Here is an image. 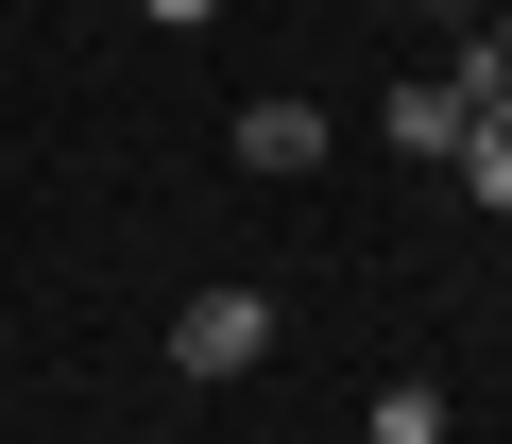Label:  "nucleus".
Wrapping results in <instances>:
<instances>
[{"label":"nucleus","instance_id":"obj_1","mask_svg":"<svg viewBox=\"0 0 512 444\" xmlns=\"http://www.w3.org/2000/svg\"><path fill=\"white\" fill-rule=\"evenodd\" d=\"M274 359V291H188L171 308V376H256Z\"/></svg>","mask_w":512,"mask_h":444},{"label":"nucleus","instance_id":"obj_2","mask_svg":"<svg viewBox=\"0 0 512 444\" xmlns=\"http://www.w3.org/2000/svg\"><path fill=\"white\" fill-rule=\"evenodd\" d=\"M478 103H495V69H478V52H461L444 86H393V154H461V137H478Z\"/></svg>","mask_w":512,"mask_h":444},{"label":"nucleus","instance_id":"obj_3","mask_svg":"<svg viewBox=\"0 0 512 444\" xmlns=\"http://www.w3.org/2000/svg\"><path fill=\"white\" fill-rule=\"evenodd\" d=\"M239 171H325V103H239Z\"/></svg>","mask_w":512,"mask_h":444},{"label":"nucleus","instance_id":"obj_4","mask_svg":"<svg viewBox=\"0 0 512 444\" xmlns=\"http://www.w3.org/2000/svg\"><path fill=\"white\" fill-rule=\"evenodd\" d=\"M461 188H478V205H512V86L478 103V137H461Z\"/></svg>","mask_w":512,"mask_h":444},{"label":"nucleus","instance_id":"obj_5","mask_svg":"<svg viewBox=\"0 0 512 444\" xmlns=\"http://www.w3.org/2000/svg\"><path fill=\"white\" fill-rule=\"evenodd\" d=\"M376 444H444V393H427V376H393V393H376Z\"/></svg>","mask_w":512,"mask_h":444},{"label":"nucleus","instance_id":"obj_6","mask_svg":"<svg viewBox=\"0 0 512 444\" xmlns=\"http://www.w3.org/2000/svg\"><path fill=\"white\" fill-rule=\"evenodd\" d=\"M137 18H171V35H205V18H222V0H137Z\"/></svg>","mask_w":512,"mask_h":444},{"label":"nucleus","instance_id":"obj_7","mask_svg":"<svg viewBox=\"0 0 512 444\" xmlns=\"http://www.w3.org/2000/svg\"><path fill=\"white\" fill-rule=\"evenodd\" d=\"M478 69H495V86H512V18H495V35H478Z\"/></svg>","mask_w":512,"mask_h":444}]
</instances>
